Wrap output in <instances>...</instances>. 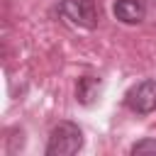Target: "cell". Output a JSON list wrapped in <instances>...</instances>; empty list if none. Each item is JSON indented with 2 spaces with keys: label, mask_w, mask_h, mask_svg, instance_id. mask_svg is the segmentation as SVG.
<instances>
[{
  "label": "cell",
  "mask_w": 156,
  "mask_h": 156,
  "mask_svg": "<svg viewBox=\"0 0 156 156\" xmlns=\"http://www.w3.org/2000/svg\"><path fill=\"white\" fill-rule=\"evenodd\" d=\"M132 154H134V156H141V154L156 156V139H141V141H136V144L132 146Z\"/></svg>",
  "instance_id": "obj_6"
},
{
  "label": "cell",
  "mask_w": 156,
  "mask_h": 156,
  "mask_svg": "<svg viewBox=\"0 0 156 156\" xmlns=\"http://www.w3.org/2000/svg\"><path fill=\"white\" fill-rule=\"evenodd\" d=\"M83 149V132L73 122H58L46 144V156H71Z\"/></svg>",
  "instance_id": "obj_1"
},
{
  "label": "cell",
  "mask_w": 156,
  "mask_h": 156,
  "mask_svg": "<svg viewBox=\"0 0 156 156\" xmlns=\"http://www.w3.org/2000/svg\"><path fill=\"white\" fill-rule=\"evenodd\" d=\"M58 12L71 24L83 27V29H95L98 22H100L98 0H61L58 2Z\"/></svg>",
  "instance_id": "obj_2"
},
{
  "label": "cell",
  "mask_w": 156,
  "mask_h": 156,
  "mask_svg": "<svg viewBox=\"0 0 156 156\" xmlns=\"http://www.w3.org/2000/svg\"><path fill=\"white\" fill-rule=\"evenodd\" d=\"M100 90H102L100 78L83 76V78H78V85H76V100H78L80 105H93V102L100 98Z\"/></svg>",
  "instance_id": "obj_5"
},
{
  "label": "cell",
  "mask_w": 156,
  "mask_h": 156,
  "mask_svg": "<svg viewBox=\"0 0 156 156\" xmlns=\"http://www.w3.org/2000/svg\"><path fill=\"white\" fill-rule=\"evenodd\" d=\"M112 12L124 24H139L146 15V2L144 0H117Z\"/></svg>",
  "instance_id": "obj_4"
},
{
  "label": "cell",
  "mask_w": 156,
  "mask_h": 156,
  "mask_svg": "<svg viewBox=\"0 0 156 156\" xmlns=\"http://www.w3.org/2000/svg\"><path fill=\"white\" fill-rule=\"evenodd\" d=\"M124 102L129 110L139 112V115H149L156 110V80H141L136 85H132L124 95Z\"/></svg>",
  "instance_id": "obj_3"
}]
</instances>
